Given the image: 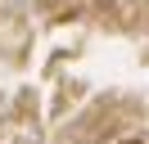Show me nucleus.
Listing matches in <instances>:
<instances>
[{
	"mask_svg": "<svg viewBox=\"0 0 149 144\" xmlns=\"http://www.w3.org/2000/svg\"><path fill=\"white\" fill-rule=\"evenodd\" d=\"M32 0H0V14H23Z\"/></svg>",
	"mask_w": 149,
	"mask_h": 144,
	"instance_id": "f257e3e1",
	"label": "nucleus"
}]
</instances>
